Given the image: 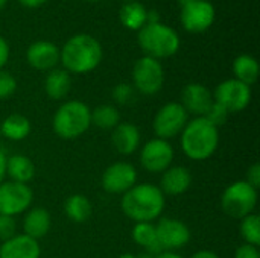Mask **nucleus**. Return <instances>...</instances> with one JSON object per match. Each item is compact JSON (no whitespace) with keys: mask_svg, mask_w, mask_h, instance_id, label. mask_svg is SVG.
Listing matches in <instances>:
<instances>
[{"mask_svg":"<svg viewBox=\"0 0 260 258\" xmlns=\"http://www.w3.org/2000/svg\"><path fill=\"white\" fill-rule=\"evenodd\" d=\"M6 3H8V0H0V11L5 8V5H6Z\"/></svg>","mask_w":260,"mask_h":258,"instance_id":"obj_42","label":"nucleus"},{"mask_svg":"<svg viewBox=\"0 0 260 258\" xmlns=\"http://www.w3.org/2000/svg\"><path fill=\"white\" fill-rule=\"evenodd\" d=\"M26 59L35 70H53L59 62V49L52 41L38 40L27 47Z\"/></svg>","mask_w":260,"mask_h":258,"instance_id":"obj_15","label":"nucleus"},{"mask_svg":"<svg viewBox=\"0 0 260 258\" xmlns=\"http://www.w3.org/2000/svg\"><path fill=\"white\" fill-rule=\"evenodd\" d=\"M111 141L117 152L123 155H129L139 148L140 131L133 123H119L113 131Z\"/></svg>","mask_w":260,"mask_h":258,"instance_id":"obj_19","label":"nucleus"},{"mask_svg":"<svg viewBox=\"0 0 260 258\" xmlns=\"http://www.w3.org/2000/svg\"><path fill=\"white\" fill-rule=\"evenodd\" d=\"M72 88V79L70 75L66 70L53 68L49 71L44 81V90L46 94L53 99V100H61L64 99Z\"/></svg>","mask_w":260,"mask_h":258,"instance_id":"obj_23","label":"nucleus"},{"mask_svg":"<svg viewBox=\"0 0 260 258\" xmlns=\"http://www.w3.org/2000/svg\"><path fill=\"white\" fill-rule=\"evenodd\" d=\"M180 2H181V5H183V3H186V2H192V0H180Z\"/></svg>","mask_w":260,"mask_h":258,"instance_id":"obj_45","label":"nucleus"},{"mask_svg":"<svg viewBox=\"0 0 260 258\" xmlns=\"http://www.w3.org/2000/svg\"><path fill=\"white\" fill-rule=\"evenodd\" d=\"M155 231L161 249H166L168 252L183 248L190 240V230L186 224L177 219H161L155 225Z\"/></svg>","mask_w":260,"mask_h":258,"instance_id":"obj_13","label":"nucleus"},{"mask_svg":"<svg viewBox=\"0 0 260 258\" xmlns=\"http://www.w3.org/2000/svg\"><path fill=\"white\" fill-rule=\"evenodd\" d=\"M87 2H99V0H87Z\"/></svg>","mask_w":260,"mask_h":258,"instance_id":"obj_47","label":"nucleus"},{"mask_svg":"<svg viewBox=\"0 0 260 258\" xmlns=\"http://www.w3.org/2000/svg\"><path fill=\"white\" fill-rule=\"evenodd\" d=\"M172 160H174V149L166 140L161 138L148 141L140 154L142 166L152 173H160L169 169Z\"/></svg>","mask_w":260,"mask_h":258,"instance_id":"obj_12","label":"nucleus"},{"mask_svg":"<svg viewBox=\"0 0 260 258\" xmlns=\"http://www.w3.org/2000/svg\"><path fill=\"white\" fill-rule=\"evenodd\" d=\"M0 134L12 141H21L30 134V122L23 114H11L0 123Z\"/></svg>","mask_w":260,"mask_h":258,"instance_id":"obj_24","label":"nucleus"},{"mask_svg":"<svg viewBox=\"0 0 260 258\" xmlns=\"http://www.w3.org/2000/svg\"><path fill=\"white\" fill-rule=\"evenodd\" d=\"M154 258H183V257H180V255H177V254H174V252H161V254L155 255Z\"/></svg>","mask_w":260,"mask_h":258,"instance_id":"obj_41","label":"nucleus"},{"mask_svg":"<svg viewBox=\"0 0 260 258\" xmlns=\"http://www.w3.org/2000/svg\"><path fill=\"white\" fill-rule=\"evenodd\" d=\"M122 210L136 224L152 222L163 213L165 195L152 184H137L123 193Z\"/></svg>","mask_w":260,"mask_h":258,"instance_id":"obj_2","label":"nucleus"},{"mask_svg":"<svg viewBox=\"0 0 260 258\" xmlns=\"http://www.w3.org/2000/svg\"><path fill=\"white\" fill-rule=\"evenodd\" d=\"M229 111L224 108V106H221L219 103H216L215 100H213V103H212V106L207 109V113L203 116L207 122H210L213 126H216V128H219V126H222L225 122H227V119H229Z\"/></svg>","mask_w":260,"mask_h":258,"instance_id":"obj_30","label":"nucleus"},{"mask_svg":"<svg viewBox=\"0 0 260 258\" xmlns=\"http://www.w3.org/2000/svg\"><path fill=\"white\" fill-rule=\"evenodd\" d=\"M18 2L26 8H38V6L44 5L47 0H18Z\"/></svg>","mask_w":260,"mask_h":258,"instance_id":"obj_38","label":"nucleus"},{"mask_svg":"<svg viewBox=\"0 0 260 258\" xmlns=\"http://www.w3.org/2000/svg\"><path fill=\"white\" fill-rule=\"evenodd\" d=\"M215 6L209 0H192L181 6L180 20L189 33H203L215 21Z\"/></svg>","mask_w":260,"mask_h":258,"instance_id":"obj_8","label":"nucleus"},{"mask_svg":"<svg viewBox=\"0 0 260 258\" xmlns=\"http://www.w3.org/2000/svg\"><path fill=\"white\" fill-rule=\"evenodd\" d=\"M219 144V131L204 117L189 122L181 131L183 152L195 161L210 158Z\"/></svg>","mask_w":260,"mask_h":258,"instance_id":"obj_3","label":"nucleus"},{"mask_svg":"<svg viewBox=\"0 0 260 258\" xmlns=\"http://www.w3.org/2000/svg\"><path fill=\"white\" fill-rule=\"evenodd\" d=\"M104 56L101 43L88 35L78 33L70 36L59 49V61L67 73L85 75L98 68Z\"/></svg>","mask_w":260,"mask_h":258,"instance_id":"obj_1","label":"nucleus"},{"mask_svg":"<svg viewBox=\"0 0 260 258\" xmlns=\"http://www.w3.org/2000/svg\"><path fill=\"white\" fill-rule=\"evenodd\" d=\"M40 254L38 242L26 234L14 236L0 246V258H40Z\"/></svg>","mask_w":260,"mask_h":258,"instance_id":"obj_17","label":"nucleus"},{"mask_svg":"<svg viewBox=\"0 0 260 258\" xmlns=\"http://www.w3.org/2000/svg\"><path fill=\"white\" fill-rule=\"evenodd\" d=\"M15 220L11 216H2L0 214V240L6 242L15 236Z\"/></svg>","mask_w":260,"mask_h":258,"instance_id":"obj_33","label":"nucleus"},{"mask_svg":"<svg viewBox=\"0 0 260 258\" xmlns=\"http://www.w3.org/2000/svg\"><path fill=\"white\" fill-rule=\"evenodd\" d=\"M259 62L254 56L251 55H239L235 61H233V73H235V79L244 82L245 85L251 87L253 84L257 82L259 78Z\"/></svg>","mask_w":260,"mask_h":258,"instance_id":"obj_25","label":"nucleus"},{"mask_svg":"<svg viewBox=\"0 0 260 258\" xmlns=\"http://www.w3.org/2000/svg\"><path fill=\"white\" fill-rule=\"evenodd\" d=\"M64 211L72 222L82 224L91 216V204L84 195H72L66 199Z\"/></svg>","mask_w":260,"mask_h":258,"instance_id":"obj_27","label":"nucleus"},{"mask_svg":"<svg viewBox=\"0 0 260 258\" xmlns=\"http://www.w3.org/2000/svg\"><path fill=\"white\" fill-rule=\"evenodd\" d=\"M122 2H125V3H128V2H136V0H122Z\"/></svg>","mask_w":260,"mask_h":258,"instance_id":"obj_46","label":"nucleus"},{"mask_svg":"<svg viewBox=\"0 0 260 258\" xmlns=\"http://www.w3.org/2000/svg\"><path fill=\"white\" fill-rule=\"evenodd\" d=\"M137 258H154L152 255H149V254H142V255H137Z\"/></svg>","mask_w":260,"mask_h":258,"instance_id":"obj_44","label":"nucleus"},{"mask_svg":"<svg viewBox=\"0 0 260 258\" xmlns=\"http://www.w3.org/2000/svg\"><path fill=\"white\" fill-rule=\"evenodd\" d=\"M137 173L129 163H114L102 175V187L108 193H125L136 186Z\"/></svg>","mask_w":260,"mask_h":258,"instance_id":"obj_14","label":"nucleus"},{"mask_svg":"<svg viewBox=\"0 0 260 258\" xmlns=\"http://www.w3.org/2000/svg\"><path fill=\"white\" fill-rule=\"evenodd\" d=\"M151 23H160V12L157 9H148V23L146 24H151Z\"/></svg>","mask_w":260,"mask_h":258,"instance_id":"obj_37","label":"nucleus"},{"mask_svg":"<svg viewBox=\"0 0 260 258\" xmlns=\"http://www.w3.org/2000/svg\"><path fill=\"white\" fill-rule=\"evenodd\" d=\"M247 182L254 187L256 190L259 189L260 186V164H253L250 169H248V173H247Z\"/></svg>","mask_w":260,"mask_h":258,"instance_id":"obj_35","label":"nucleus"},{"mask_svg":"<svg viewBox=\"0 0 260 258\" xmlns=\"http://www.w3.org/2000/svg\"><path fill=\"white\" fill-rule=\"evenodd\" d=\"M120 23L129 30H140L148 23V9L139 0L128 2L120 8Z\"/></svg>","mask_w":260,"mask_h":258,"instance_id":"obj_22","label":"nucleus"},{"mask_svg":"<svg viewBox=\"0 0 260 258\" xmlns=\"http://www.w3.org/2000/svg\"><path fill=\"white\" fill-rule=\"evenodd\" d=\"M256 205L257 190L251 187L247 181L230 184L221 198V207L224 213L233 219H244L248 214H253Z\"/></svg>","mask_w":260,"mask_h":258,"instance_id":"obj_6","label":"nucleus"},{"mask_svg":"<svg viewBox=\"0 0 260 258\" xmlns=\"http://www.w3.org/2000/svg\"><path fill=\"white\" fill-rule=\"evenodd\" d=\"M91 123L101 129H114L120 123V114L111 105H101L91 111Z\"/></svg>","mask_w":260,"mask_h":258,"instance_id":"obj_28","label":"nucleus"},{"mask_svg":"<svg viewBox=\"0 0 260 258\" xmlns=\"http://www.w3.org/2000/svg\"><path fill=\"white\" fill-rule=\"evenodd\" d=\"M34 199V193L27 184L21 182H2L0 184V214L17 216L26 211Z\"/></svg>","mask_w":260,"mask_h":258,"instance_id":"obj_10","label":"nucleus"},{"mask_svg":"<svg viewBox=\"0 0 260 258\" xmlns=\"http://www.w3.org/2000/svg\"><path fill=\"white\" fill-rule=\"evenodd\" d=\"M190 184H192L190 172L183 166H175L165 170L160 190L163 192V195L178 196L183 195L190 187Z\"/></svg>","mask_w":260,"mask_h":258,"instance_id":"obj_18","label":"nucleus"},{"mask_svg":"<svg viewBox=\"0 0 260 258\" xmlns=\"http://www.w3.org/2000/svg\"><path fill=\"white\" fill-rule=\"evenodd\" d=\"M120 258H137L136 255H133V254H123Z\"/></svg>","mask_w":260,"mask_h":258,"instance_id":"obj_43","label":"nucleus"},{"mask_svg":"<svg viewBox=\"0 0 260 258\" xmlns=\"http://www.w3.org/2000/svg\"><path fill=\"white\" fill-rule=\"evenodd\" d=\"M241 234L248 245H260V217L257 214H248L241 222Z\"/></svg>","mask_w":260,"mask_h":258,"instance_id":"obj_29","label":"nucleus"},{"mask_svg":"<svg viewBox=\"0 0 260 258\" xmlns=\"http://www.w3.org/2000/svg\"><path fill=\"white\" fill-rule=\"evenodd\" d=\"M133 240L140 245L146 254L149 255H158L163 252L158 237H157V231H155V225H152V222H140L136 224L133 228Z\"/></svg>","mask_w":260,"mask_h":258,"instance_id":"obj_20","label":"nucleus"},{"mask_svg":"<svg viewBox=\"0 0 260 258\" xmlns=\"http://www.w3.org/2000/svg\"><path fill=\"white\" fill-rule=\"evenodd\" d=\"M187 111L181 103L171 102L161 106L154 119V131L158 138L168 140L178 135L187 125Z\"/></svg>","mask_w":260,"mask_h":258,"instance_id":"obj_11","label":"nucleus"},{"mask_svg":"<svg viewBox=\"0 0 260 258\" xmlns=\"http://www.w3.org/2000/svg\"><path fill=\"white\" fill-rule=\"evenodd\" d=\"M213 100L224 106L229 114L244 111L251 102V87L238 79H227L221 82L213 94Z\"/></svg>","mask_w":260,"mask_h":258,"instance_id":"obj_9","label":"nucleus"},{"mask_svg":"<svg viewBox=\"0 0 260 258\" xmlns=\"http://www.w3.org/2000/svg\"><path fill=\"white\" fill-rule=\"evenodd\" d=\"M113 99L120 103V105H128L133 102L134 99V87L126 84V82H122V84H117L114 88H113Z\"/></svg>","mask_w":260,"mask_h":258,"instance_id":"obj_31","label":"nucleus"},{"mask_svg":"<svg viewBox=\"0 0 260 258\" xmlns=\"http://www.w3.org/2000/svg\"><path fill=\"white\" fill-rule=\"evenodd\" d=\"M6 173L14 182L26 184L34 178L35 167L26 155H12L6 158Z\"/></svg>","mask_w":260,"mask_h":258,"instance_id":"obj_26","label":"nucleus"},{"mask_svg":"<svg viewBox=\"0 0 260 258\" xmlns=\"http://www.w3.org/2000/svg\"><path fill=\"white\" fill-rule=\"evenodd\" d=\"M5 175H6V157H5V154L0 151V184H2L3 179H5Z\"/></svg>","mask_w":260,"mask_h":258,"instance_id":"obj_39","label":"nucleus"},{"mask_svg":"<svg viewBox=\"0 0 260 258\" xmlns=\"http://www.w3.org/2000/svg\"><path fill=\"white\" fill-rule=\"evenodd\" d=\"M8 59H9V44L0 35V70H3V67L6 65Z\"/></svg>","mask_w":260,"mask_h":258,"instance_id":"obj_36","label":"nucleus"},{"mask_svg":"<svg viewBox=\"0 0 260 258\" xmlns=\"http://www.w3.org/2000/svg\"><path fill=\"white\" fill-rule=\"evenodd\" d=\"M133 87L145 96L157 94L165 84V70L158 59L142 56L133 67Z\"/></svg>","mask_w":260,"mask_h":258,"instance_id":"obj_7","label":"nucleus"},{"mask_svg":"<svg viewBox=\"0 0 260 258\" xmlns=\"http://www.w3.org/2000/svg\"><path fill=\"white\" fill-rule=\"evenodd\" d=\"M213 103V96L210 90L203 84H187L181 91V105L187 114H195L203 117Z\"/></svg>","mask_w":260,"mask_h":258,"instance_id":"obj_16","label":"nucleus"},{"mask_svg":"<svg viewBox=\"0 0 260 258\" xmlns=\"http://www.w3.org/2000/svg\"><path fill=\"white\" fill-rule=\"evenodd\" d=\"M235 258H260V252L257 249V246H253V245H242L236 249V254Z\"/></svg>","mask_w":260,"mask_h":258,"instance_id":"obj_34","label":"nucleus"},{"mask_svg":"<svg viewBox=\"0 0 260 258\" xmlns=\"http://www.w3.org/2000/svg\"><path fill=\"white\" fill-rule=\"evenodd\" d=\"M91 125L90 108L79 100H69L53 116V131L64 140L81 137Z\"/></svg>","mask_w":260,"mask_h":258,"instance_id":"obj_5","label":"nucleus"},{"mask_svg":"<svg viewBox=\"0 0 260 258\" xmlns=\"http://www.w3.org/2000/svg\"><path fill=\"white\" fill-rule=\"evenodd\" d=\"M15 90H17L15 78L8 71L0 70V100L11 97L15 93Z\"/></svg>","mask_w":260,"mask_h":258,"instance_id":"obj_32","label":"nucleus"},{"mask_svg":"<svg viewBox=\"0 0 260 258\" xmlns=\"http://www.w3.org/2000/svg\"><path fill=\"white\" fill-rule=\"evenodd\" d=\"M192 258H219L215 252H212V251H200V252H197V254H193V257Z\"/></svg>","mask_w":260,"mask_h":258,"instance_id":"obj_40","label":"nucleus"},{"mask_svg":"<svg viewBox=\"0 0 260 258\" xmlns=\"http://www.w3.org/2000/svg\"><path fill=\"white\" fill-rule=\"evenodd\" d=\"M50 230V214L44 208L30 210L23 220V231L27 237L37 240L44 237Z\"/></svg>","mask_w":260,"mask_h":258,"instance_id":"obj_21","label":"nucleus"},{"mask_svg":"<svg viewBox=\"0 0 260 258\" xmlns=\"http://www.w3.org/2000/svg\"><path fill=\"white\" fill-rule=\"evenodd\" d=\"M137 43L145 52V56L154 59H166L174 56L180 50V35L171 26L165 23L145 24L137 35Z\"/></svg>","mask_w":260,"mask_h":258,"instance_id":"obj_4","label":"nucleus"}]
</instances>
